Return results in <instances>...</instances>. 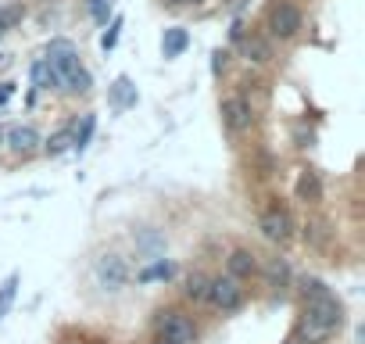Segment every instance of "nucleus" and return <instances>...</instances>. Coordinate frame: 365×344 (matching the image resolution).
Masks as SVG:
<instances>
[{"mask_svg": "<svg viewBox=\"0 0 365 344\" xmlns=\"http://www.w3.org/2000/svg\"><path fill=\"white\" fill-rule=\"evenodd\" d=\"M344 319V308L333 294H322V298H308L304 312H301V323H297V340L301 344H322L326 337L336 333Z\"/></svg>", "mask_w": 365, "mask_h": 344, "instance_id": "obj_1", "label": "nucleus"}, {"mask_svg": "<svg viewBox=\"0 0 365 344\" xmlns=\"http://www.w3.org/2000/svg\"><path fill=\"white\" fill-rule=\"evenodd\" d=\"M172 4H197V0H172Z\"/></svg>", "mask_w": 365, "mask_h": 344, "instance_id": "obj_26", "label": "nucleus"}, {"mask_svg": "<svg viewBox=\"0 0 365 344\" xmlns=\"http://www.w3.org/2000/svg\"><path fill=\"white\" fill-rule=\"evenodd\" d=\"M93 126H97V118L86 115V118H83V129L72 133V147H76V151H86V143H90V136H93Z\"/></svg>", "mask_w": 365, "mask_h": 344, "instance_id": "obj_20", "label": "nucleus"}, {"mask_svg": "<svg viewBox=\"0 0 365 344\" xmlns=\"http://www.w3.org/2000/svg\"><path fill=\"white\" fill-rule=\"evenodd\" d=\"M0 136H4L8 140V147L15 151V154H22V158H29V154H36L40 151V133L33 129V126H11L8 133H0Z\"/></svg>", "mask_w": 365, "mask_h": 344, "instance_id": "obj_9", "label": "nucleus"}, {"mask_svg": "<svg viewBox=\"0 0 365 344\" xmlns=\"http://www.w3.org/2000/svg\"><path fill=\"white\" fill-rule=\"evenodd\" d=\"M226 265H230V273H226V276H233V280H244V276H251V273L258 269V262H255V255H251L247 248H237V251H230Z\"/></svg>", "mask_w": 365, "mask_h": 344, "instance_id": "obj_10", "label": "nucleus"}, {"mask_svg": "<svg viewBox=\"0 0 365 344\" xmlns=\"http://www.w3.org/2000/svg\"><path fill=\"white\" fill-rule=\"evenodd\" d=\"M158 344H168V340H161V337H158Z\"/></svg>", "mask_w": 365, "mask_h": 344, "instance_id": "obj_28", "label": "nucleus"}, {"mask_svg": "<svg viewBox=\"0 0 365 344\" xmlns=\"http://www.w3.org/2000/svg\"><path fill=\"white\" fill-rule=\"evenodd\" d=\"M168 276H172V265H168L165 258H161V262H154V265H147V269L140 273V280H143V283H150V280H168Z\"/></svg>", "mask_w": 365, "mask_h": 344, "instance_id": "obj_21", "label": "nucleus"}, {"mask_svg": "<svg viewBox=\"0 0 365 344\" xmlns=\"http://www.w3.org/2000/svg\"><path fill=\"white\" fill-rule=\"evenodd\" d=\"M8 97H11V83H8V86H0V101H8Z\"/></svg>", "mask_w": 365, "mask_h": 344, "instance_id": "obj_25", "label": "nucleus"}, {"mask_svg": "<svg viewBox=\"0 0 365 344\" xmlns=\"http://www.w3.org/2000/svg\"><path fill=\"white\" fill-rule=\"evenodd\" d=\"M158 333L161 340L168 344H197V326L187 312H179V308H165L158 312Z\"/></svg>", "mask_w": 365, "mask_h": 344, "instance_id": "obj_3", "label": "nucleus"}, {"mask_svg": "<svg viewBox=\"0 0 365 344\" xmlns=\"http://www.w3.org/2000/svg\"><path fill=\"white\" fill-rule=\"evenodd\" d=\"M90 11L97 22H108V0H90Z\"/></svg>", "mask_w": 365, "mask_h": 344, "instance_id": "obj_23", "label": "nucleus"}, {"mask_svg": "<svg viewBox=\"0 0 365 344\" xmlns=\"http://www.w3.org/2000/svg\"><path fill=\"white\" fill-rule=\"evenodd\" d=\"M0 140H4V136H0Z\"/></svg>", "mask_w": 365, "mask_h": 344, "instance_id": "obj_29", "label": "nucleus"}, {"mask_svg": "<svg viewBox=\"0 0 365 344\" xmlns=\"http://www.w3.org/2000/svg\"><path fill=\"white\" fill-rule=\"evenodd\" d=\"M222 122H226V129L244 133V129H251L255 111H251V104H247L244 97H226V101H222Z\"/></svg>", "mask_w": 365, "mask_h": 344, "instance_id": "obj_8", "label": "nucleus"}, {"mask_svg": "<svg viewBox=\"0 0 365 344\" xmlns=\"http://www.w3.org/2000/svg\"><path fill=\"white\" fill-rule=\"evenodd\" d=\"M190 47V33L187 29H165V36H161V54L165 58H179L182 51H187Z\"/></svg>", "mask_w": 365, "mask_h": 344, "instance_id": "obj_11", "label": "nucleus"}, {"mask_svg": "<svg viewBox=\"0 0 365 344\" xmlns=\"http://www.w3.org/2000/svg\"><path fill=\"white\" fill-rule=\"evenodd\" d=\"M297 29H301V11L294 8V4H276L272 11H269V33L272 36H279V40H290V36H297Z\"/></svg>", "mask_w": 365, "mask_h": 344, "instance_id": "obj_6", "label": "nucleus"}, {"mask_svg": "<svg viewBox=\"0 0 365 344\" xmlns=\"http://www.w3.org/2000/svg\"><path fill=\"white\" fill-rule=\"evenodd\" d=\"M208 301H212L219 312H237V308L244 305V287H240V280H233V276H215V280L208 283Z\"/></svg>", "mask_w": 365, "mask_h": 344, "instance_id": "obj_4", "label": "nucleus"}, {"mask_svg": "<svg viewBox=\"0 0 365 344\" xmlns=\"http://www.w3.org/2000/svg\"><path fill=\"white\" fill-rule=\"evenodd\" d=\"M208 276L205 273H190L187 276V283H182V294H187L190 301H208Z\"/></svg>", "mask_w": 365, "mask_h": 344, "instance_id": "obj_14", "label": "nucleus"}, {"mask_svg": "<svg viewBox=\"0 0 365 344\" xmlns=\"http://www.w3.org/2000/svg\"><path fill=\"white\" fill-rule=\"evenodd\" d=\"M15 290H19V273H11V276L4 280V287H0V315H4V312L11 308V301H15Z\"/></svg>", "mask_w": 365, "mask_h": 344, "instance_id": "obj_19", "label": "nucleus"}, {"mask_svg": "<svg viewBox=\"0 0 365 344\" xmlns=\"http://www.w3.org/2000/svg\"><path fill=\"white\" fill-rule=\"evenodd\" d=\"M240 51H244V58L255 61V65H265V61L272 58V47H269V40H262V36H240Z\"/></svg>", "mask_w": 365, "mask_h": 344, "instance_id": "obj_12", "label": "nucleus"}, {"mask_svg": "<svg viewBox=\"0 0 365 344\" xmlns=\"http://www.w3.org/2000/svg\"><path fill=\"white\" fill-rule=\"evenodd\" d=\"M265 276H269V283H272V287H276V283L283 287V283L290 280V265H287L283 258H272V262L265 265Z\"/></svg>", "mask_w": 365, "mask_h": 344, "instance_id": "obj_17", "label": "nucleus"}, {"mask_svg": "<svg viewBox=\"0 0 365 344\" xmlns=\"http://www.w3.org/2000/svg\"><path fill=\"white\" fill-rule=\"evenodd\" d=\"M65 151H72V129H61V133H54L51 140H47V154H65Z\"/></svg>", "mask_w": 365, "mask_h": 344, "instance_id": "obj_18", "label": "nucleus"}, {"mask_svg": "<svg viewBox=\"0 0 365 344\" xmlns=\"http://www.w3.org/2000/svg\"><path fill=\"white\" fill-rule=\"evenodd\" d=\"M111 101H115V108H129V104H136V86H133L125 76H118L115 86H111Z\"/></svg>", "mask_w": 365, "mask_h": 344, "instance_id": "obj_15", "label": "nucleus"}, {"mask_svg": "<svg viewBox=\"0 0 365 344\" xmlns=\"http://www.w3.org/2000/svg\"><path fill=\"white\" fill-rule=\"evenodd\" d=\"M118 29H122V19H115V22H111V29L101 36V47H104V51H111V47L118 44Z\"/></svg>", "mask_w": 365, "mask_h": 344, "instance_id": "obj_22", "label": "nucleus"}, {"mask_svg": "<svg viewBox=\"0 0 365 344\" xmlns=\"http://www.w3.org/2000/svg\"><path fill=\"white\" fill-rule=\"evenodd\" d=\"M297 198L301 201H319L322 198V183L315 172H301V180H297Z\"/></svg>", "mask_w": 365, "mask_h": 344, "instance_id": "obj_16", "label": "nucleus"}, {"mask_svg": "<svg viewBox=\"0 0 365 344\" xmlns=\"http://www.w3.org/2000/svg\"><path fill=\"white\" fill-rule=\"evenodd\" d=\"M93 276H97V283H101L104 290H122L125 280H129V265H125V258H118V255H101V258L93 262Z\"/></svg>", "mask_w": 365, "mask_h": 344, "instance_id": "obj_5", "label": "nucleus"}, {"mask_svg": "<svg viewBox=\"0 0 365 344\" xmlns=\"http://www.w3.org/2000/svg\"><path fill=\"white\" fill-rule=\"evenodd\" d=\"M222 69H226V51H215V54H212V72L219 76Z\"/></svg>", "mask_w": 365, "mask_h": 344, "instance_id": "obj_24", "label": "nucleus"}, {"mask_svg": "<svg viewBox=\"0 0 365 344\" xmlns=\"http://www.w3.org/2000/svg\"><path fill=\"white\" fill-rule=\"evenodd\" d=\"M287 344H301V340H297V337H294V340H287Z\"/></svg>", "mask_w": 365, "mask_h": 344, "instance_id": "obj_27", "label": "nucleus"}, {"mask_svg": "<svg viewBox=\"0 0 365 344\" xmlns=\"http://www.w3.org/2000/svg\"><path fill=\"white\" fill-rule=\"evenodd\" d=\"M43 61L54 69L58 86H65V90H90V72L79 65V54H76V47H72V44H65V40L51 44Z\"/></svg>", "mask_w": 365, "mask_h": 344, "instance_id": "obj_2", "label": "nucleus"}, {"mask_svg": "<svg viewBox=\"0 0 365 344\" xmlns=\"http://www.w3.org/2000/svg\"><path fill=\"white\" fill-rule=\"evenodd\" d=\"M258 230H262L272 244H287V241L294 237V223H290V216H287L283 208H269V212H262Z\"/></svg>", "mask_w": 365, "mask_h": 344, "instance_id": "obj_7", "label": "nucleus"}, {"mask_svg": "<svg viewBox=\"0 0 365 344\" xmlns=\"http://www.w3.org/2000/svg\"><path fill=\"white\" fill-rule=\"evenodd\" d=\"M29 76H33V86H36V90H54V86H58V76H54V69H51L43 58H40V61H33Z\"/></svg>", "mask_w": 365, "mask_h": 344, "instance_id": "obj_13", "label": "nucleus"}]
</instances>
